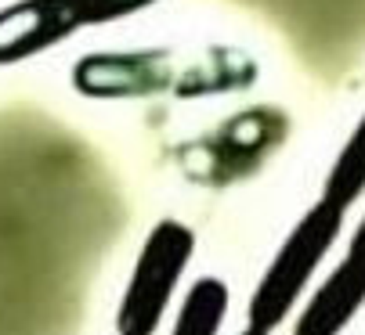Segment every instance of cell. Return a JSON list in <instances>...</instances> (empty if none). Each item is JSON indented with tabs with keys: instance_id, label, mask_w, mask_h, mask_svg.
<instances>
[{
	"instance_id": "5",
	"label": "cell",
	"mask_w": 365,
	"mask_h": 335,
	"mask_svg": "<svg viewBox=\"0 0 365 335\" xmlns=\"http://www.w3.org/2000/svg\"><path fill=\"white\" fill-rule=\"evenodd\" d=\"M228 307H232V292L225 285V277L202 274L185 292V299L174 314L170 335H221Z\"/></svg>"
},
{
	"instance_id": "8",
	"label": "cell",
	"mask_w": 365,
	"mask_h": 335,
	"mask_svg": "<svg viewBox=\"0 0 365 335\" xmlns=\"http://www.w3.org/2000/svg\"><path fill=\"white\" fill-rule=\"evenodd\" d=\"M347 256L358 260V263H365V216H361L358 231H354V238H351V245H347Z\"/></svg>"
},
{
	"instance_id": "9",
	"label": "cell",
	"mask_w": 365,
	"mask_h": 335,
	"mask_svg": "<svg viewBox=\"0 0 365 335\" xmlns=\"http://www.w3.org/2000/svg\"><path fill=\"white\" fill-rule=\"evenodd\" d=\"M239 335H264V331H253V328H246V331H239Z\"/></svg>"
},
{
	"instance_id": "2",
	"label": "cell",
	"mask_w": 365,
	"mask_h": 335,
	"mask_svg": "<svg viewBox=\"0 0 365 335\" xmlns=\"http://www.w3.org/2000/svg\"><path fill=\"white\" fill-rule=\"evenodd\" d=\"M195 256V231L178 216H163L145 235L116 310V335H155L174 292Z\"/></svg>"
},
{
	"instance_id": "1",
	"label": "cell",
	"mask_w": 365,
	"mask_h": 335,
	"mask_svg": "<svg viewBox=\"0 0 365 335\" xmlns=\"http://www.w3.org/2000/svg\"><path fill=\"white\" fill-rule=\"evenodd\" d=\"M347 209H340L329 198H319L286 235V242L275 249L272 263L264 267L260 282L250 296V310H246V328L272 335L304 299L311 277L322 267V260L329 256V249L340 238Z\"/></svg>"
},
{
	"instance_id": "6",
	"label": "cell",
	"mask_w": 365,
	"mask_h": 335,
	"mask_svg": "<svg viewBox=\"0 0 365 335\" xmlns=\"http://www.w3.org/2000/svg\"><path fill=\"white\" fill-rule=\"evenodd\" d=\"M361 191H365V112H361V119L354 123L351 137L344 141L340 155L329 166L322 198L336 202L340 209H351L361 198Z\"/></svg>"
},
{
	"instance_id": "4",
	"label": "cell",
	"mask_w": 365,
	"mask_h": 335,
	"mask_svg": "<svg viewBox=\"0 0 365 335\" xmlns=\"http://www.w3.org/2000/svg\"><path fill=\"white\" fill-rule=\"evenodd\" d=\"M365 307V263L344 256L293 321V335H340Z\"/></svg>"
},
{
	"instance_id": "7",
	"label": "cell",
	"mask_w": 365,
	"mask_h": 335,
	"mask_svg": "<svg viewBox=\"0 0 365 335\" xmlns=\"http://www.w3.org/2000/svg\"><path fill=\"white\" fill-rule=\"evenodd\" d=\"M69 4L80 29H94V26H113L130 15H141L152 4H160V0H69Z\"/></svg>"
},
{
	"instance_id": "3",
	"label": "cell",
	"mask_w": 365,
	"mask_h": 335,
	"mask_svg": "<svg viewBox=\"0 0 365 335\" xmlns=\"http://www.w3.org/2000/svg\"><path fill=\"white\" fill-rule=\"evenodd\" d=\"M80 33L69 0H19L0 8V65L29 62Z\"/></svg>"
}]
</instances>
